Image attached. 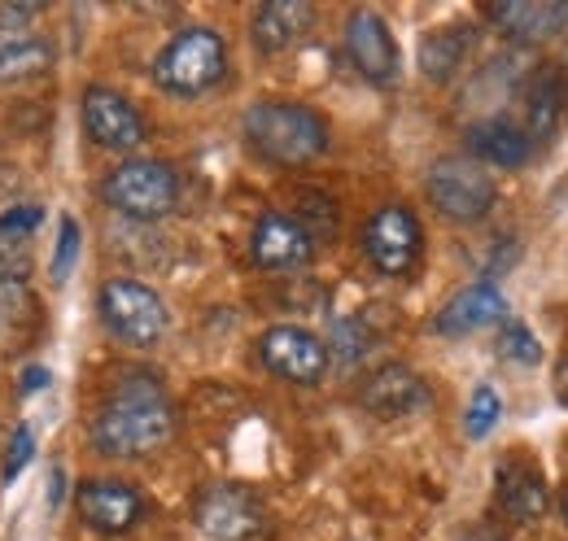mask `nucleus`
<instances>
[{
	"label": "nucleus",
	"instance_id": "nucleus-1",
	"mask_svg": "<svg viewBox=\"0 0 568 541\" xmlns=\"http://www.w3.org/2000/svg\"><path fill=\"white\" fill-rule=\"evenodd\" d=\"M175 437V406L153 376L119 380L92 419V446L105 459H149Z\"/></svg>",
	"mask_w": 568,
	"mask_h": 541
},
{
	"label": "nucleus",
	"instance_id": "nucleus-4",
	"mask_svg": "<svg viewBox=\"0 0 568 541\" xmlns=\"http://www.w3.org/2000/svg\"><path fill=\"white\" fill-rule=\"evenodd\" d=\"M97 193L119 218L158 223L180 205V171L162 157H128L105 171Z\"/></svg>",
	"mask_w": 568,
	"mask_h": 541
},
{
	"label": "nucleus",
	"instance_id": "nucleus-6",
	"mask_svg": "<svg viewBox=\"0 0 568 541\" xmlns=\"http://www.w3.org/2000/svg\"><path fill=\"white\" fill-rule=\"evenodd\" d=\"M97 315H101L105 333L119 337L123 345H158L171 328V310H166L162 293L132 275H114L101 284Z\"/></svg>",
	"mask_w": 568,
	"mask_h": 541
},
{
	"label": "nucleus",
	"instance_id": "nucleus-24",
	"mask_svg": "<svg viewBox=\"0 0 568 541\" xmlns=\"http://www.w3.org/2000/svg\"><path fill=\"white\" fill-rule=\"evenodd\" d=\"M498 415H503V398H498L495 385H477L473 389V398H468V410H464V432L473 437V441H481V437H490L498 423Z\"/></svg>",
	"mask_w": 568,
	"mask_h": 541
},
{
	"label": "nucleus",
	"instance_id": "nucleus-28",
	"mask_svg": "<svg viewBox=\"0 0 568 541\" xmlns=\"http://www.w3.org/2000/svg\"><path fill=\"white\" fill-rule=\"evenodd\" d=\"M363 345H367V337L358 333L351 319H346V324H337V354L346 349V358H358V354H363Z\"/></svg>",
	"mask_w": 568,
	"mask_h": 541
},
{
	"label": "nucleus",
	"instance_id": "nucleus-10",
	"mask_svg": "<svg viewBox=\"0 0 568 541\" xmlns=\"http://www.w3.org/2000/svg\"><path fill=\"white\" fill-rule=\"evenodd\" d=\"M258 363L284 380V385H320L333 367V354H328V340L315 337L311 328H297V324H272L263 337H258Z\"/></svg>",
	"mask_w": 568,
	"mask_h": 541
},
{
	"label": "nucleus",
	"instance_id": "nucleus-3",
	"mask_svg": "<svg viewBox=\"0 0 568 541\" xmlns=\"http://www.w3.org/2000/svg\"><path fill=\"white\" fill-rule=\"evenodd\" d=\"M149 74L166 96H206L227 79V40L214 27H184L153 53Z\"/></svg>",
	"mask_w": 568,
	"mask_h": 541
},
{
	"label": "nucleus",
	"instance_id": "nucleus-12",
	"mask_svg": "<svg viewBox=\"0 0 568 541\" xmlns=\"http://www.w3.org/2000/svg\"><path fill=\"white\" fill-rule=\"evenodd\" d=\"M342 44H346V58H351V67L358 70L363 83L394 88L403 79V49H398L389 22L376 9H351Z\"/></svg>",
	"mask_w": 568,
	"mask_h": 541
},
{
	"label": "nucleus",
	"instance_id": "nucleus-18",
	"mask_svg": "<svg viewBox=\"0 0 568 541\" xmlns=\"http://www.w3.org/2000/svg\"><path fill=\"white\" fill-rule=\"evenodd\" d=\"M53 70V40L36 27L27 31H0V88L36 83Z\"/></svg>",
	"mask_w": 568,
	"mask_h": 541
},
{
	"label": "nucleus",
	"instance_id": "nucleus-2",
	"mask_svg": "<svg viewBox=\"0 0 568 541\" xmlns=\"http://www.w3.org/2000/svg\"><path fill=\"white\" fill-rule=\"evenodd\" d=\"M245 144L272 162V166H311L333 149V127L328 119L306 105V101H288V96H263L245 110L241 119Z\"/></svg>",
	"mask_w": 568,
	"mask_h": 541
},
{
	"label": "nucleus",
	"instance_id": "nucleus-17",
	"mask_svg": "<svg viewBox=\"0 0 568 541\" xmlns=\"http://www.w3.org/2000/svg\"><path fill=\"white\" fill-rule=\"evenodd\" d=\"M520 105H525V132L534 144L542 140H556V127H560V110H565V74L560 67L542 62L525 74L520 83Z\"/></svg>",
	"mask_w": 568,
	"mask_h": 541
},
{
	"label": "nucleus",
	"instance_id": "nucleus-25",
	"mask_svg": "<svg viewBox=\"0 0 568 541\" xmlns=\"http://www.w3.org/2000/svg\"><path fill=\"white\" fill-rule=\"evenodd\" d=\"M498 345H503L507 358H520V363H529V367L542 363V345H538V337H534L520 319H511V315L503 319V337H498Z\"/></svg>",
	"mask_w": 568,
	"mask_h": 541
},
{
	"label": "nucleus",
	"instance_id": "nucleus-26",
	"mask_svg": "<svg viewBox=\"0 0 568 541\" xmlns=\"http://www.w3.org/2000/svg\"><path fill=\"white\" fill-rule=\"evenodd\" d=\"M31 455H36V437H31V428L22 423V428H13V437H9V455H4V484H13L22 468L31 463Z\"/></svg>",
	"mask_w": 568,
	"mask_h": 541
},
{
	"label": "nucleus",
	"instance_id": "nucleus-20",
	"mask_svg": "<svg viewBox=\"0 0 568 541\" xmlns=\"http://www.w3.org/2000/svg\"><path fill=\"white\" fill-rule=\"evenodd\" d=\"M495 493H498V511H503L511 524H534V520H542L547 507H551L547 480L534 472L529 463H503L495 476Z\"/></svg>",
	"mask_w": 568,
	"mask_h": 541
},
{
	"label": "nucleus",
	"instance_id": "nucleus-30",
	"mask_svg": "<svg viewBox=\"0 0 568 541\" xmlns=\"http://www.w3.org/2000/svg\"><path fill=\"white\" fill-rule=\"evenodd\" d=\"M560 398H565V402H568V363H565V367H560Z\"/></svg>",
	"mask_w": 568,
	"mask_h": 541
},
{
	"label": "nucleus",
	"instance_id": "nucleus-22",
	"mask_svg": "<svg viewBox=\"0 0 568 541\" xmlns=\"http://www.w3.org/2000/svg\"><path fill=\"white\" fill-rule=\"evenodd\" d=\"M468 53H473V22H442V27L425 31L416 62L428 83H450L464 70Z\"/></svg>",
	"mask_w": 568,
	"mask_h": 541
},
{
	"label": "nucleus",
	"instance_id": "nucleus-15",
	"mask_svg": "<svg viewBox=\"0 0 568 541\" xmlns=\"http://www.w3.org/2000/svg\"><path fill=\"white\" fill-rule=\"evenodd\" d=\"M507 319V297L495 279H477L468 288H459L433 319V333L437 337H473L481 328H495Z\"/></svg>",
	"mask_w": 568,
	"mask_h": 541
},
{
	"label": "nucleus",
	"instance_id": "nucleus-5",
	"mask_svg": "<svg viewBox=\"0 0 568 541\" xmlns=\"http://www.w3.org/2000/svg\"><path fill=\"white\" fill-rule=\"evenodd\" d=\"M358 249L376 275L407 279L425 258V227L412 205H376L358 227Z\"/></svg>",
	"mask_w": 568,
	"mask_h": 541
},
{
	"label": "nucleus",
	"instance_id": "nucleus-27",
	"mask_svg": "<svg viewBox=\"0 0 568 541\" xmlns=\"http://www.w3.org/2000/svg\"><path fill=\"white\" fill-rule=\"evenodd\" d=\"M74 254H79V223L67 214V218H62V232H58V254H53V275H58V279L71 275Z\"/></svg>",
	"mask_w": 568,
	"mask_h": 541
},
{
	"label": "nucleus",
	"instance_id": "nucleus-21",
	"mask_svg": "<svg viewBox=\"0 0 568 541\" xmlns=\"http://www.w3.org/2000/svg\"><path fill=\"white\" fill-rule=\"evenodd\" d=\"M40 205H13L9 214H0V284H27L36 254H31V236L40 227Z\"/></svg>",
	"mask_w": 568,
	"mask_h": 541
},
{
	"label": "nucleus",
	"instance_id": "nucleus-8",
	"mask_svg": "<svg viewBox=\"0 0 568 541\" xmlns=\"http://www.w3.org/2000/svg\"><path fill=\"white\" fill-rule=\"evenodd\" d=\"M79 123H83V135L97 149H110V153H132L149 140V123H144L141 105L132 96H123L119 88H105V83L83 88Z\"/></svg>",
	"mask_w": 568,
	"mask_h": 541
},
{
	"label": "nucleus",
	"instance_id": "nucleus-19",
	"mask_svg": "<svg viewBox=\"0 0 568 541\" xmlns=\"http://www.w3.org/2000/svg\"><path fill=\"white\" fill-rule=\"evenodd\" d=\"M468 153L473 162L481 166H503V171H516L534 157V140L520 123L511 119H481L468 127Z\"/></svg>",
	"mask_w": 568,
	"mask_h": 541
},
{
	"label": "nucleus",
	"instance_id": "nucleus-14",
	"mask_svg": "<svg viewBox=\"0 0 568 541\" xmlns=\"http://www.w3.org/2000/svg\"><path fill=\"white\" fill-rule=\"evenodd\" d=\"M358 406L376 419H403L428 406V385L407 363H385L358 385Z\"/></svg>",
	"mask_w": 568,
	"mask_h": 541
},
{
	"label": "nucleus",
	"instance_id": "nucleus-11",
	"mask_svg": "<svg viewBox=\"0 0 568 541\" xmlns=\"http://www.w3.org/2000/svg\"><path fill=\"white\" fill-rule=\"evenodd\" d=\"M74 511L83 520V529H92L97 538H123L144 520L149 502L132 480L119 476H92L74 489Z\"/></svg>",
	"mask_w": 568,
	"mask_h": 541
},
{
	"label": "nucleus",
	"instance_id": "nucleus-23",
	"mask_svg": "<svg viewBox=\"0 0 568 541\" xmlns=\"http://www.w3.org/2000/svg\"><path fill=\"white\" fill-rule=\"evenodd\" d=\"M565 4H547V0H507V4H486L481 18L503 27L516 40H542L565 22Z\"/></svg>",
	"mask_w": 568,
	"mask_h": 541
},
{
	"label": "nucleus",
	"instance_id": "nucleus-7",
	"mask_svg": "<svg viewBox=\"0 0 568 541\" xmlns=\"http://www.w3.org/2000/svg\"><path fill=\"white\" fill-rule=\"evenodd\" d=\"M425 193L450 223H481L498 202L495 175L473 157H437L425 175Z\"/></svg>",
	"mask_w": 568,
	"mask_h": 541
},
{
	"label": "nucleus",
	"instance_id": "nucleus-31",
	"mask_svg": "<svg viewBox=\"0 0 568 541\" xmlns=\"http://www.w3.org/2000/svg\"><path fill=\"white\" fill-rule=\"evenodd\" d=\"M560 511H565V524H568V489L560 493Z\"/></svg>",
	"mask_w": 568,
	"mask_h": 541
},
{
	"label": "nucleus",
	"instance_id": "nucleus-9",
	"mask_svg": "<svg viewBox=\"0 0 568 541\" xmlns=\"http://www.w3.org/2000/svg\"><path fill=\"white\" fill-rule=\"evenodd\" d=\"M193 524H197L202 538L211 541H250L263 533L267 511H263V502L250 484L214 480L193 502Z\"/></svg>",
	"mask_w": 568,
	"mask_h": 541
},
{
	"label": "nucleus",
	"instance_id": "nucleus-13",
	"mask_svg": "<svg viewBox=\"0 0 568 541\" xmlns=\"http://www.w3.org/2000/svg\"><path fill=\"white\" fill-rule=\"evenodd\" d=\"M250 258L263 270H302L315 258V232L288 210H263L250 227Z\"/></svg>",
	"mask_w": 568,
	"mask_h": 541
},
{
	"label": "nucleus",
	"instance_id": "nucleus-16",
	"mask_svg": "<svg viewBox=\"0 0 568 541\" xmlns=\"http://www.w3.org/2000/svg\"><path fill=\"white\" fill-rule=\"evenodd\" d=\"M315 27V4L306 0H267L250 13V44L263 58H281L297 49Z\"/></svg>",
	"mask_w": 568,
	"mask_h": 541
},
{
	"label": "nucleus",
	"instance_id": "nucleus-29",
	"mask_svg": "<svg viewBox=\"0 0 568 541\" xmlns=\"http://www.w3.org/2000/svg\"><path fill=\"white\" fill-rule=\"evenodd\" d=\"M49 380H53V376H49L44 367H27V371H22V394H40Z\"/></svg>",
	"mask_w": 568,
	"mask_h": 541
}]
</instances>
